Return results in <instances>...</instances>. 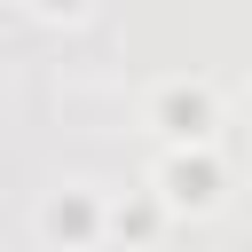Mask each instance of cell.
Instances as JSON below:
<instances>
[{"instance_id":"cell-1","label":"cell","mask_w":252,"mask_h":252,"mask_svg":"<svg viewBox=\"0 0 252 252\" xmlns=\"http://www.w3.org/2000/svg\"><path fill=\"white\" fill-rule=\"evenodd\" d=\"M165 118H173V134H189V142H197L213 110H205V94H181V87H173V94H165Z\"/></svg>"},{"instance_id":"cell-2","label":"cell","mask_w":252,"mask_h":252,"mask_svg":"<svg viewBox=\"0 0 252 252\" xmlns=\"http://www.w3.org/2000/svg\"><path fill=\"white\" fill-rule=\"evenodd\" d=\"M173 197L181 205H205L213 197V165H173Z\"/></svg>"},{"instance_id":"cell-3","label":"cell","mask_w":252,"mask_h":252,"mask_svg":"<svg viewBox=\"0 0 252 252\" xmlns=\"http://www.w3.org/2000/svg\"><path fill=\"white\" fill-rule=\"evenodd\" d=\"M47 228H55V236H79V228H87V205H79V197L47 205Z\"/></svg>"},{"instance_id":"cell-4","label":"cell","mask_w":252,"mask_h":252,"mask_svg":"<svg viewBox=\"0 0 252 252\" xmlns=\"http://www.w3.org/2000/svg\"><path fill=\"white\" fill-rule=\"evenodd\" d=\"M39 8H55V16H71V8H87V0H39Z\"/></svg>"}]
</instances>
